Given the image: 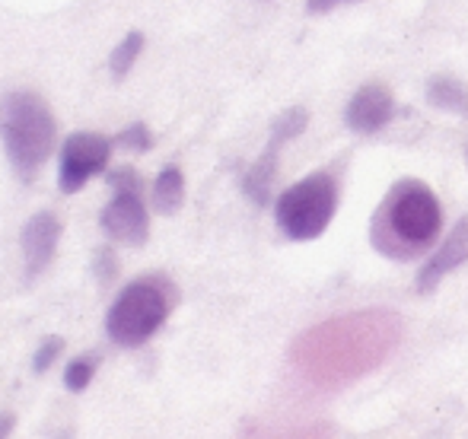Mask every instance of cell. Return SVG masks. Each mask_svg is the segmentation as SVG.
<instances>
[{"label":"cell","instance_id":"obj_1","mask_svg":"<svg viewBox=\"0 0 468 439\" xmlns=\"http://www.w3.org/2000/svg\"><path fill=\"white\" fill-rule=\"evenodd\" d=\"M399 338V319L386 312H357L325 322L296 344V363L309 372H360L379 363Z\"/></svg>","mask_w":468,"mask_h":439},{"label":"cell","instance_id":"obj_2","mask_svg":"<svg viewBox=\"0 0 468 439\" xmlns=\"http://www.w3.org/2000/svg\"><path fill=\"white\" fill-rule=\"evenodd\" d=\"M443 229V207L431 185L401 179L388 188L370 223V242L392 261H411L424 255Z\"/></svg>","mask_w":468,"mask_h":439},{"label":"cell","instance_id":"obj_3","mask_svg":"<svg viewBox=\"0 0 468 439\" xmlns=\"http://www.w3.org/2000/svg\"><path fill=\"white\" fill-rule=\"evenodd\" d=\"M58 137V124L48 102L29 89L0 96V141L13 172L23 182H32L36 172L51 156Z\"/></svg>","mask_w":468,"mask_h":439},{"label":"cell","instance_id":"obj_4","mask_svg":"<svg viewBox=\"0 0 468 439\" xmlns=\"http://www.w3.org/2000/svg\"><path fill=\"white\" fill-rule=\"evenodd\" d=\"M176 306V287L160 274L131 280L105 316V331L112 344L118 347H141L163 329L169 309Z\"/></svg>","mask_w":468,"mask_h":439},{"label":"cell","instance_id":"obj_5","mask_svg":"<svg viewBox=\"0 0 468 439\" xmlns=\"http://www.w3.org/2000/svg\"><path fill=\"white\" fill-rule=\"evenodd\" d=\"M338 211V182L332 172H313L290 185L274 204L281 233L293 242L319 239Z\"/></svg>","mask_w":468,"mask_h":439},{"label":"cell","instance_id":"obj_6","mask_svg":"<svg viewBox=\"0 0 468 439\" xmlns=\"http://www.w3.org/2000/svg\"><path fill=\"white\" fill-rule=\"evenodd\" d=\"M112 141L96 131H77L64 141L61 166H58V185L64 194H77L93 175L109 166Z\"/></svg>","mask_w":468,"mask_h":439},{"label":"cell","instance_id":"obj_7","mask_svg":"<svg viewBox=\"0 0 468 439\" xmlns=\"http://www.w3.org/2000/svg\"><path fill=\"white\" fill-rule=\"evenodd\" d=\"M99 223H102L109 239L124 242V246H144L150 235V220L141 188H118L115 198L99 214Z\"/></svg>","mask_w":468,"mask_h":439},{"label":"cell","instance_id":"obj_8","mask_svg":"<svg viewBox=\"0 0 468 439\" xmlns=\"http://www.w3.org/2000/svg\"><path fill=\"white\" fill-rule=\"evenodd\" d=\"M58 242H61V220L51 211H42L36 217H29V223L23 226L19 235V248H23V267L26 277L36 280L45 267L51 265L58 252Z\"/></svg>","mask_w":468,"mask_h":439},{"label":"cell","instance_id":"obj_9","mask_svg":"<svg viewBox=\"0 0 468 439\" xmlns=\"http://www.w3.org/2000/svg\"><path fill=\"white\" fill-rule=\"evenodd\" d=\"M392 111H395L392 89L382 87V83H367V87H360L351 96L345 121L354 134H376V131H382L392 121Z\"/></svg>","mask_w":468,"mask_h":439},{"label":"cell","instance_id":"obj_10","mask_svg":"<svg viewBox=\"0 0 468 439\" xmlns=\"http://www.w3.org/2000/svg\"><path fill=\"white\" fill-rule=\"evenodd\" d=\"M463 261H468V220H459L452 226V233L440 242V248L431 255L424 267L418 274V293H433L440 287V280L450 271H456Z\"/></svg>","mask_w":468,"mask_h":439},{"label":"cell","instance_id":"obj_11","mask_svg":"<svg viewBox=\"0 0 468 439\" xmlns=\"http://www.w3.org/2000/svg\"><path fill=\"white\" fill-rule=\"evenodd\" d=\"M278 153H281V143L268 141L265 153L252 162V169H249L246 179H242V192H246L259 207H265L268 198H271L274 175H278Z\"/></svg>","mask_w":468,"mask_h":439},{"label":"cell","instance_id":"obj_12","mask_svg":"<svg viewBox=\"0 0 468 439\" xmlns=\"http://www.w3.org/2000/svg\"><path fill=\"white\" fill-rule=\"evenodd\" d=\"M427 102L440 111H456V115H468V89L456 77L440 74L427 83Z\"/></svg>","mask_w":468,"mask_h":439},{"label":"cell","instance_id":"obj_13","mask_svg":"<svg viewBox=\"0 0 468 439\" xmlns=\"http://www.w3.org/2000/svg\"><path fill=\"white\" fill-rule=\"evenodd\" d=\"M186 201V175L179 166H166L154 182V207L160 214H176Z\"/></svg>","mask_w":468,"mask_h":439},{"label":"cell","instance_id":"obj_14","mask_svg":"<svg viewBox=\"0 0 468 439\" xmlns=\"http://www.w3.org/2000/svg\"><path fill=\"white\" fill-rule=\"evenodd\" d=\"M141 51H144V36L141 32H128V36L115 45V51H112V57H109L112 77L124 80V77L131 74V68H134V61L141 57Z\"/></svg>","mask_w":468,"mask_h":439},{"label":"cell","instance_id":"obj_15","mask_svg":"<svg viewBox=\"0 0 468 439\" xmlns=\"http://www.w3.org/2000/svg\"><path fill=\"white\" fill-rule=\"evenodd\" d=\"M306 121H309V111L303 106H293V109L281 111V115L274 118L271 137H268V141H274V143H281V147H283L287 141H293V137H300L303 131H306Z\"/></svg>","mask_w":468,"mask_h":439},{"label":"cell","instance_id":"obj_16","mask_svg":"<svg viewBox=\"0 0 468 439\" xmlns=\"http://www.w3.org/2000/svg\"><path fill=\"white\" fill-rule=\"evenodd\" d=\"M96 366H99L96 353H83V357L70 360L68 370H64V385H68L70 392L90 389V382H93V376H96Z\"/></svg>","mask_w":468,"mask_h":439},{"label":"cell","instance_id":"obj_17","mask_svg":"<svg viewBox=\"0 0 468 439\" xmlns=\"http://www.w3.org/2000/svg\"><path fill=\"white\" fill-rule=\"evenodd\" d=\"M118 147L134 150V153H147L154 147V134H150V128L144 121H134L118 134Z\"/></svg>","mask_w":468,"mask_h":439},{"label":"cell","instance_id":"obj_18","mask_svg":"<svg viewBox=\"0 0 468 439\" xmlns=\"http://www.w3.org/2000/svg\"><path fill=\"white\" fill-rule=\"evenodd\" d=\"M61 350H64V338H61V334H48V338L38 344L36 357H32V370H36L38 376H42V372H48L51 363H55Z\"/></svg>","mask_w":468,"mask_h":439},{"label":"cell","instance_id":"obj_19","mask_svg":"<svg viewBox=\"0 0 468 439\" xmlns=\"http://www.w3.org/2000/svg\"><path fill=\"white\" fill-rule=\"evenodd\" d=\"M93 267H96L99 280H102V284H109V280L115 277V252H112V248H99Z\"/></svg>","mask_w":468,"mask_h":439},{"label":"cell","instance_id":"obj_20","mask_svg":"<svg viewBox=\"0 0 468 439\" xmlns=\"http://www.w3.org/2000/svg\"><path fill=\"white\" fill-rule=\"evenodd\" d=\"M109 185L115 188H141V179H137V172L131 166H122L115 169V172H109Z\"/></svg>","mask_w":468,"mask_h":439},{"label":"cell","instance_id":"obj_21","mask_svg":"<svg viewBox=\"0 0 468 439\" xmlns=\"http://www.w3.org/2000/svg\"><path fill=\"white\" fill-rule=\"evenodd\" d=\"M347 4H360V0H306V10L313 13V16H322V13H332Z\"/></svg>","mask_w":468,"mask_h":439},{"label":"cell","instance_id":"obj_22","mask_svg":"<svg viewBox=\"0 0 468 439\" xmlns=\"http://www.w3.org/2000/svg\"><path fill=\"white\" fill-rule=\"evenodd\" d=\"M13 427H16V417H13V411H4L0 414V439H10Z\"/></svg>","mask_w":468,"mask_h":439},{"label":"cell","instance_id":"obj_23","mask_svg":"<svg viewBox=\"0 0 468 439\" xmlns=\"http://www.w3.org/2000/svg\"><path fill=\"white\" fill-rule=\"evenodd\" d=\"M61 439H74V436H70V434H64V436H61Z\"/></svg>","mask_w":468,"mask_h":439}]
</instances>
